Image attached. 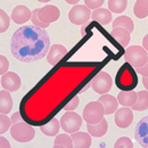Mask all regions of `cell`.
I'll list each match as a JSON object with an SVG mask.
<instances>
[{
	"label": "cell",
	"mask_w": 148,
	"mask_h": 148,
	"mask_svg": "<svg viewBox=\"0 0 148 148\" xmlns=\"http://www.w3.org/2000/svg\"><path fill=\"white\" fill-rule=\"evenodd\" d=\"M50 48V38L45 29L34 25L22 26L13 34L10 51L23 63L36 62L47 56Z\"/></svg>",
	"instance_id": "cell-1"
},
{
	"label": "cell",
	"mask_w": 148,
	"mask_h": 148,
	"mask_svg": "<svg viewBox=\"0 0 148 148\" xmlns=\"http://www.w3.org/2000/svg\"><path fill=\"white\" fill-rule=\"evenodd\" d=\"M138 83V76L134 72V70L129 66L128 63H125L121 70H119L116 75V86L122 91H130L133 88L137 87Z\"/></svg>",
	"instance_id": "cell-2"
},
{
	"label": "cell",
	"mask_w": 148,
	"mask_h": 148,
	"mask_svg": "<svg viewBox=\"0 0 148 148\" xmlns=\"http://www.w3.org/2000/svg\"><path fill=\"white\" fill-rule=\"evenodd\" d=\"M125 62L131 65L132 67H141L148 63V54L147 51L139 46H132L129 47L124 54Z\"/></svg>",
	"instance_id": "cell-3"
},
{
	"label": "cell",
	"mask_w": 148,
	"mask_h": 148,
	"mask_svg": "<svg viewBox=\"0 0 148 148\" xmlns=\"http://www.w3.org/2000/svg\"><path fill=\"white\" fill-rule=\"evenodd\" d=\"M10 134L18 143H29L34 138L36 131L31 125L24 122H18L12 127Z\"/></svg>",
	"instance_id": "cell-4"
},
{
	"label": "cell",
	"mask_w": 148,
	"mask_h": 148,
	"mask_svg": "<svg viewBox=\"0 0 148 148\" xmlns=\"http://www.w3.org/2000/svg\"><path fill=\"white\" fill-rule=\"evenodd\" d=\"M104 115H105L104 106L99 101H91L87 104V106L83 110V120L90 124H96L100 122Z\"/></svg>",
	"instance_id": "cell-5"
},
{
	"label": "cell",
	"mask_w": 148,
	"mask_h": 148,
	"mask_svg": "<svg viewBox=\"0 0 148 148\" xmlns=\"http://www.w3.org/2000/svg\"><path fill=\"white\" fill-rule=\"evenodd\" d=\"M60 127L67 133H74L81 128L82 117L75 112H67L60 119Z\"/></svg>",
	"instance_id": "cell-6"
},
{
	"label": "cell",
	"mask_w": 148,
	"mask_h": 148,
	"mask_svg": "<svg viewBox=\"0 0 148 148\" xmlns=\"http://www.w3.org/2000/svg\"><path fill=\"white\" fill-rule=\"evenodd\" d=\"M112 86H113V81L111 75L104 71L99 72L90 82V87H92L93 90L99 95L107 93L111 90Z\"/></svg>",
	"instance_id": "cell-7"
},
{
	"label": "cell",
	"mask_w": 148,
	"mask_h": 148,
	"mask_svg": "<svg viewBox=\"0 0 148 148\" xmlns=\"http://www.w3.org/2000/svg\"><path fill=\"white\" fill-rule=\"evenodd\" d=\"M90 17H91V10L83 5L74 6L69 13V19L71 21V23H73L75 25L88 24Z\"/></svg>",
	"instance_id": "cell-8"
},
{
	"label": "cell",
	"mask_w": 148,
	"mask_h": 148,
	"mask_svg": "<svg viewBox=\"0 0 148 148\" xmlns=\"http://www.w3.org/2000/svg\"><path fill=\"white\" fill-rule=\"evenodd\" d=\"M39 19L45 23V24H50L53 22H56L60 16V10L58 9V7H56L54 5H46L42 8H39V13H38Z\"/></svg>",
	"instance_id": "cell-9"
},
{
	"label": "cell",
	"mask_w": 148,
	"mask_h": 148,
	"mask_svg": "<svg viewBox=\"0 0 148 148\" xmlns=\"http://www.w3.org/2000/svg\"><path fill=\"white\" fill-rule=\"evenodd\" d=\"M21 84H22L21 77L15 72H8L1 76V86L7 91L10 92L17 91L21 88Z\"/></svg>",
	"instance_id": "cell-10"
},
{
	"label": "cell",
	"mask_w": 148,
	"mask_h": 148,
	"mask_svg": "<svg viewBox=\"0 0 148 148\" xmlns=\"http://www.w3.org/2000/svg\"><path fill=\"white\" fill-rule=\"evenodd\" d=\"M133 121V112L129 107H123L115 112V124L120 129H127Z\"/></svg>",
	"instance_id": "cell-11"
},
{
	"label": "cell",
	"mask_w": 148,
	"mask_h": 148,
	"mask_svg": "<svg viewBox=\"0 0 148 148\" xmlns=\"http://www.w3.org/2000/svg\"><path fill=\"white\" fill-rule=\"evenodd\" d=\"M134 138L143 147H148V117L145 116L137 124L134 131Z\"/></svg>",
	"instance_id": "cell-12"
},
{
	"label": "cell",
	"mask_w": 148,
	"mask_h": 148,
	"mask_svg": "<svg viewBox=\"0 0 148 148\" xmlns=\"http://www.w3.org/2000/svg\"><path fill=\"white\" fill-rule=\"evenodd\" d=\"M66 54H67V49L63 45L55 43L49 48V51L47 54V62L50 65H56L66 56Z\"/></svg>",
	"instance_id": "cell-13"
},
{
	"label": "cell",
	"mask_w": 148,
	"mask_h": 148,
	"mask_svg": "<svg viewBox=\"0 0 148 148\" xmlns=\"http://www.w3.org/2000/svg\"><path fill=\"white\" fill-rule=\"evenodd\" d=\"M31 17H32V12L26 6H23V5L16 6L10 15V18L16 24H24L25 22L31 19Z\"/></svg>",
	"instance_id": "cell-14"
},
{
	"label": "cell",
	"mask_w": 148,
	"mask_h": 148,
	"mask_svg": "<svg viewBox=\"0 0 148 148\" xmlns=\"http://www.w3.org/2000/svg\"><path fill=\"white\" fill-rule=\"evenodd\" d=\"M87 129H88V132L90 136H92L95 138H100L106 134L107 130H108V123L107 121L103 117L100 122L96 123V124H90L88 123L87 124Z\"/></svg>",
	"instance_id": "cell-15"
},
{
	"label": "cell",
	"mask_w": 148,
	"mask_h": 148,
	"mask_svg": "<svg viewBox=\"0 0 148 148\" xmlns=\"http://www.w3.org/2000/svg\"><path fill=\"white\" fill-rule=\"evenodd\" d=\"M98 101L104 106V110H105V115H111L113 113H115L117 110V106H119V103H117V99L115 97H113L111 95H103Z\"/></svg>",
	"instance_id": "cell-16"
},
{
	"label": "cell",
	"mask_w": 148,
	"mask_h": 148,
	"mask_svg": "<svg viewBox=\"0 0 148 148\" xmlns=\"http://www.w3.org/2000/svg\"><path fill=\"white\" fill-rule=\"evenodd\" d=\"M90 18L92 19V21L98 22L101 25H106V24L111 23V21L113 19V16H112V13L108 9L100 7V8L93 10L92 13H91V17Z\"/></svg>",
	"instance_id": "cell-17"
},
{
	"label": "cell",
	"mask_w": 148,
	"mask_h": 148,
	"mask_svg": "<svg viewBox=\"0 0 148 148\" xmlns=\"http://www.w3.org/2000/svg\"><path fill=\"white\" fill-rule=\"evenodd\" d=\"M71 138H72V141H73V146H75V147L88 148L91 145V137H90L89 133L76 131V132L72 133Z\"/></svg>",
	"instance_id": "cell-18"
},
{
	"label": "cell",
	"mask_w": 148,
	"mask_h": 148,
	"mask_svg": "<svg viewBox=\"0 0 148 148\" xmlns=\"http://www.w3.org/2000/svg\"><path fill=\"white\" fill-rule=\"evenodd\" d=\"M111 36L122 47H128L129 46V42L130 40H131V37H130V33L127 31V30H124V29H121V27H117V29H114L113 31L111 32Z\"/></svg>",
	"instance_id": "cell-19"
},
{
	"label": "cell",
	"mask_w": 148,
	"mask_h": 148,
	"mask_svg": "<svg viewBox=\"0 0 148 148\" xmlns=\"http://www.w3.org/2000/svg\"><path fill=\"white\" fill-rule=\"evenodd\" d=\"M13 108V98L7 90L0 92V113L8 114Z\"/></svg>",
	"instance_id": "cell-20"
},
{
	"label": "cell",
	"mask_w": 148,
	"mask_h": 148,
	"mask_svg": "<svg viewBox=\"0 0 148 148\" xmlns=\"http://www.w3.org/2000/svg\"><path fill=\"white\" fill-rule=\"evenodd\" d=\"M113 27L114 29L121 27L131 33L134 30V24H133V21L130 18L129 16H119L117 18L113 21Z\"/></svg>",
	"instance_id": "cell-21"
},
{
	"label": "cell",
	"mask_w": 148,
	"mask_h": 148,
	"mask_svg": "<svg viewBox=\"0 0 148 148\" xmlns=\"http://www.w3.org/2000/svg\"><path fill=\"white\" fill-rule=\"evenodd\" d=\"M137 99V92L130 90V91H121L117 96V103L125 107H131Z\"/></svg>",
	"instance_id": "cell-22"
},
{
	"label": "cell",
	"mask_w": 148,
	"mask_h": 148,
	"mask_svg": "<svg viewBox=\"0 0 148 148\" xmlns=\"http://www.w3.org/2000/svg\"><path fill=\"white\" fill-rule=\"evenodd\" d=\"M133 111L143 112L146 111L148 107V92L147 91H139L137 92L136 103L131 106Z\"/></svg>",
	"instance_id": "cell-23"
},
{
	"label": "cell",
	"mask_w": 148,
	"mask_h": 148,
	"mask_svg": "<svg viewBox=\"0 0 148 148\" xmlns=\"http://www.w3.org/2000/svg\"><path fill=\"white\" fill-rule=\"evenodd\" d=\"M41 132L46 136H49V137H55L56 134H58V131L60 129V123L58 122V120L53 119L49 123L42 125L41 128Z\"/></svg>",
	"instance_id": "cell-24"
},
{
	"label": "cell",
	"mask_w": 148,
	"mask_h": 148,
	"mask_svg": "<svg viewBox=\"0 0 148 148\" xmlns=\"http://www.w3.org/2000/svg\"><path fill=\"white\" fill-rule=\"evenodd\" d=\"M133 13L138 18H145L148 15V1L147 0H139L136 1L133 7Z\"/></svg>",
	"instance_id": "cell-25"
},
{
	"label": "cell",
	"mask_w": 148,
	"mask_h": 148,
	"mask_svg": "<svg viewBox=\"0 0 148 148\" xmlns=\"http://www.w3.org/2000/svg\"><path fill=\"white\" fill-rule=\"evenodd\" d=\"M128 6V1L127 0H110L108 1V8L110 12H113L115 14H121L125 10Z\"/></svg>",
	"instance_id": "cell-26"
},
{
	"label": "cell",
	"mask_w": 148,
	"mask_h": 148,
	"mask_svg": "<svg viewBox=\"0 0 148 148\" xmlns=\"http://www.w3.org/2000/svg\"><path fill=\"white\" fill-rule=\"evenodd\" d=\"M54 147H67V148L73 147V141H72L71 136H69L66 133L58 134L55 138Z\"/></svg>",
	"instance_id": "cell-27"
},
{
	"label": "cell",
	"mask_w": 148,
	"mask_h": 148,
	"mask_svg": "<svg viewBox=\"0 0 148 148\" xmlns=\"http://www.w3.org/2000/svg\"><path fill=\"white\" fill-rule=\"evenodd\" d=\"M9 21L10 18L8 17V15L5 13V10H0V32L3 33L7 31V29L9 27Z\"/></svg>",
	"instance_id": "cell-28"
},
{
	"label": "cell",
	"mask_w": 148,
	"mask_h": 148,
	"mask_svg": "<svg viewBox=\"0 0 148 148\" xmlns=\"http://www.w3.org/2000/svg\"><path fill=\"white\" fill-rule=\"evenodd\" d=\"M10 124H12V120L8 119L6 114H1L0 115V133L7 132L10 128Z\"/></svg>",
	"instance_id": "cell-29"
},
{
	"label": "cell",
	"mask_w": 148,
	"mask_h": 148,
	"mask_svg": "<svg viewBox=\"0 0 148 148\" xmlns=\"http://www.w3.org/2000/svg\"><path fill=\"white\" fill-rule=\"evenodd\" d=\"M38 13H39V8L34 9V10L32 12V17H31V21H32L33 25H34V26H38V27H40V29H47L49 25H48V24H45V23H42V22L39 19Z\"/></svg>",
	"instance_id": "cell-30"
},
{
	"label": "cell",
	"mask_w": 148,
	"mask_h": 148,
	"mask_svg": "<svg viewBox=\"0 0 148 148\" xmlns=\"http://www.w3.org/2000/svg\"><path fill=\"white\" fill-rule=\"evenodd\" d=\"M114 147H116V148H120V147L132 148V147H133V143L131 141V139H130V138H128V137H122V138H120V139H119V140L115 143Z\"/></svg>",
	"instance_id": "cell-31"
},
{
	"label": "cell",
	"mask_w": 148,
	"mask_h": 148,
	"mask_svg": "<svg viewBox=\"0 0 148 148\" xmlns=\"http://www.w3.org/2000/svg\"><path fill=\"white\" fill-rule=\"evenodd\" d=\"M84 6L88 7L89 9H98L104 5L103 0H86L84 1Z\"/></svg>",
	"instance_id": "cell-32"
},
{
	"label": "cell",
	"mask_w": 148,
	"mask_h": 148,
	"mask_svg": "<svg viewBox=\"0 0 148 148\" xmlns=\"http://www.w3.org/2000/svg\"><path fill=\"white\" fill-rule=\"evenodd\" d=\"M9 67V63H8V59L5 57V56H0V74H6L7 70Z\"/></svg>",
	"instance_id": "cell-33"
},
{
	"label": "cell",
	"mask_w": 148,
	"mask_h": 148,
	"mask_svg": "<svg viewBox=\"0 0 148 148\" xmlns=\"http://www.w3.org/2000/svg\"><path fill=\"white\" fill-rule=\"evenodd\" d=\"M79 106V97L77 96H75L73 99L64 107V111H69V112H72V111H74L76 107Z\"/></svg>",
	"instance_id": "cell-34"
},
{
	"label": "cell",
	"mask_w": 148,
	"mask_h": 148,
	"mask_svg": "<svg viewBox=\"0 0 148 148\" xmlns=\"http://www.w3.org/2000/svg\"><path fill=\"white\" fill-rule=\"evenodd\" d=\"M136 72L138 74H141L143 76H148V65H144L141 67H137L136 69Z\"/></svg>",
	"instance_id": "cell-35"
},
{
	"label": "cell",
	"mask_w": 148,
	"mask_h": 148,
	"mask_svg": "<svg viewBox=\"0 0 148 148\" xmlns=\"http://www.w3.org/2000/svg\"><path fill=\"white\" fill-rule=\"evenodd\" d=\"M12 123L13 124H16V123H18L19 120H21V114H19V112L17 113H15V114H13V116H12Z\"/></svg>",
	"instance_id": "cell-36"
},
{
	"label": "cell",
	"mask_w": 148,
	"mask_h": 148,
	"mask_svg": "<svg viewBox=\"0 0 148 148\" xmlns=\"http://www.w3.org/2000/svg\"><path fill=\"white\" fill-rule=\"evenodd\" d=\"M0 146H1V147H10L9 143H8V141H7V139H6V138H3V137H1V138H0Z\"/></svg>",
	"instance_id": "cell-37"
},
{
	"label": "cell",
	"mask_w": 148,
	"mask_h": 148,
	"mask_svg": "<svg viewBox=\"0 0 148 148\" xmlns=\"http://www.w3.org/2000/svg\"><path fill=\"white\" fill-rule=\"evenodd\" d=\"M143 48L147 51L148 50V36H145L144 37V41H143Z\"/></svg>",
	"instance_id": "cell-38"
},
{
	"label": "cell",
	"mask_w": 148,
	"mask_h": 148,
	"mask_svg": "<svg viewBox=\"0 0 148 148\" xmlns=\"http://www.w3.org/2000/svg\"><path fill=\"white\" fill-rule=\"evenodd\" d=\"M143 82H144V87H145L146 89H148V76H144Z\"/></svg>",
	"instance_id": "cell-39"
},
{
	"label": "cell",
	"mask_w": 148,
	"mask_h": 148,
	"mask_svg": "<svg viewBox=\"0 0 148 148\" xmlns=\"http://www.w3.org/2000/svg\"><path fill=\"white\" fill-rule=\"evenodd\" d=\"M66 2H67V3H71V5H74V6L77 5V0H67Z\"/></svg>",
	"instance_id": "cell-40"
}]
</instances>
